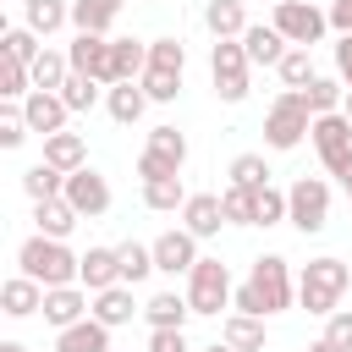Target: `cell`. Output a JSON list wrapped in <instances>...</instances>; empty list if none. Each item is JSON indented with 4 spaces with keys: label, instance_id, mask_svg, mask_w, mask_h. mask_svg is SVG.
Masks as SVG:
<instances>
[{
    "label": "cell",
    "instance_id": "cell-32",
    "mask_svg": "<svg viewBox=\"0 0 352 352\" xmlns=\"http://www.w3.org/2000/svg\"><path fill=\"white\" fill-rule=\"evenodd\" d=\"M110 44H116V82H138L148 72V44L138 38H110Z\"/></svg>",
    "mask_w": 352,
    "mask_h": 352
},
{
    "label": "cell",
    "instance_id": "cell-25",
    "mask_svg": "<svg viewBox=\"0 0 352 352\" xmlns=\"http://www.w3.org/2000/svg\"><path fill=\"white\" fill-rule=\"evenodd\" d=\"M220 341L226 346H236V352H264V319L258 314H226V324H220Z\"/></svg>",
    "mask_w": 352,
    "mask_h": 352
},
{
    "label": "cell",
    "instance_id": "cell-5",
    "mask_svg": "<svg viewBox=\"0 0 352 352\" xmlns=\"http://www.w3.org/2000/svg\"><path fill=\"white\" fill-rule=\"evenodd\" d=\"M308 126H314V110L302 104L297 88H286V94L270 104V116H264V143L286 154V148H297V143L308 138Z\"/></svg>",
    "mask_w": 352,
    "mask_h": 352
},
{
    "label": "cell",
    "instance_id": "cell-54",
    "mask_svg": "<svg viewBox=\"0 0 352 352\" xmlns=\"http://www.w3.org/2000/svg\"><path fill=\"white\" fill-rule=\"evenodd\" d=\"M204 352H236V346H226V341H214V346H204Z\"/></svg>",
    "mask_w": 352,
    "mask_h": 352
},
{
    "label": "cell",
    "instance_id": "cell-22",
    "mask_svg": "<svg viewBox=\"0 0 352 352\" xmlns=\"http://www.w3.org/2000/svg\"><path fill=\"white\" fill-rule=\"evenodd\" d=\"M148 104H154V99L143 94V82H110V94H104V110H110V121H121V126L143 121Z\"/></svg>",
    "mask_w": 352,
    "mask_h": 352
},
{
    "label": "cell",
    "instance_id": "cell-52",
    "mask_svg": "<svg viewBox=\"0 0 352 352\" xmlns=\"http://www.w3.org/2000/svg\"><path fill=\"white\" fill-rule=\"evenodd\" d=\"M302 352H336V346H330V341L319 336V341H314V346H302Z\"/></svg>",
    "mask_w": 352,
    "mask_h": 352
},
{
    "label": "cell",
    "instance_id": "cell-20",
    "mask_svg": "<svg viewBox=\"0 0 352 352\" xmlns=\"http://www.w3.org/2000/svg\"><path fill=\"white\" fill-rule=\"evenodd\" d=\"M132 314H143L138 302H132V286L126 280H116V286H104V292H94V319L99 324H132Z\"/></svg>",
    "mask_w": 352,
    "mask_h": 352
},
{
    "label": "cell",
    "instance_id": "cell-2",
    "mask_svg": "<svg viewBox=\"0 0 352 352\" xmlns=\"http://www.w3.org/2000/svg\"><path fill=\"white\" fill-rule=\"evenodd\" d=\"M346 280H352V270L341 264V258H308L302 264V275H297V302L308 308V314H319V319H330L336 308H341V292H346Z\"/></svg>",
    "mask_w": 352,
    "mask_h": 352
},
{
    "label": "cell",
    "instance_id": "cell-49",
    "mask_svg": "<svg viewBox=\"0 0 352 352\" xmlns=\"http://www.w3.org/2000/svg\"><path fill=\"white\" fill-rule=\"evenodd\" d=\"M336 72H341V82L352 88V33H341V38H336Z\"/></svg>",
    "mask_w": 352,
    "mask_h": 352
},
{
    "label": "cell",
    "instance_id": "cell-30",
    "mask_svg": "<svg viewBox=\"0 0 352 352\" xmlns=\"http://www.w3.org/2000/svg\"><path fill=\"white\" fill-rule=\"evenodd\" d=\"M22 192L38 204V198H60L66 192V170H55L50 160H38V165H28L22 170Z\"/></svg>",
    "mask_w": 352,
    "mask_h": 352
},
{
    "label": "cell",
    "instance_id": "cell-41",
    "mask_svg": "<svg viewBox=\"0 0 352 352\" xmlns=\"http://www.w3.org/2000/svg\"><path fill=\"white\" fill-rule=\"evenodd\" d=\"M148 66L154 72H182L187 66V44L182 38H154L148 44Z\"/></svg>",
    "mask_w": 352,
    "mask_h": 352
},
{
    "label": "cell",
    "instance_id": "cell-9",
    "mask_svg": "<svg viewBox=\"0 0 352 352\" xmlns=\"http://www.w3.org/2000/svg\"><path fill=\"white\" fill-rule=\"evenodd\" d=\"M248 280L258 286V297H264V308H270V314H286V308H292V297H297L292 264H286L280 253H264V258H253V275H248Z\"/></svg>",
    "mask_w": 352,
    "mask_h": 352
},
{
    "label": "cell",
    "instance_id": "cell-7",
    "mask_svg": "<svg viewBox=\"0 0 352 352\" xmlns=\"http://www.w3.org/2000/svg\"><path fill=\"white\" fill-rule=\"evenodd\" d=\"M270 22L286 33V44H302V50H314V44L324 38V28H330V11H319L314 0H280Z\"/></svg>",
    "mask_w": 352,
    "mask_h": 352
},
{
    "label": "cell",
    "instance_id": "cell-11",
    "mask_svg": "<svg viewBox=\"0 0 352 352\" xmlns=\"http://www.w3.org/2000/svg\"><path fill=\"white\" fill-rule=\"evenodd\" d=\"M60 198H66L82 220H99V214L110 209V182H104L94 165H82V170H72V176H66V192H60Z\"/></svg>",
    "mask_w": 352,
    "mask_h": 352
},
{
    "label": "cell",
    "instance_id": "cell-46",
    "mask_svg": "<svg viewBox=\"0 0 352 352\" xmlns=\"http://www.w3.org/2000/svg\"><path fill=\"white\" fill-rule=\"evenodd\" d=\"M28 132H33V126L22 121V110H6V116H0V148H22Z\"/></svg>",
    "mask_w": 352,
    "mask_h": 352
},
{
    "label": "cell",
    "instance_id": "cell-21",
    "mask_svg": "<svg viewBox=\"0 0 352 352\" xmlns=\"http://www.w3.org/2000/svg\"><path fill=\"white\" fill-rule=\"evenodd\" d=\"M187 314H192L187 292H154V297L143 302V319H148V330H182V324H187Z\"/></svg>",
    "mask_w": 352,
    "mask_h": 352
},
{
    "label": "cell",
    "instance_id": "cell-26",
    "mask_svg": "<svg viewBox=\"0 0 352 352\" xmlns=\"http://www.w3.org/2000/svg\"><path fill=\"white\" fill-rule=\"evenodd\" d=\"M88 292H104V286H116L121 280V258H116V248H88L82 253V275H77Z\"/></svg>",
    "mask_w": 352,
    "mask_h": 352
},
{
    "label": "cell",
    "instance_id": "cell-47",
    "mask_svg": "<svg viewBox=\"0 0 352 352\" xmlns=\"http://www.w3.org/2000/svg\"><path fill=\"white\" fill-rule=\"evenodd\" d=\"M231 308H236V314H258V319H270V308H264V297H258L253 280H242V286L231 292Z\"/></svg>",
    "mask_w": 352,
    "mask_h": 352
},
{
    "label": "cell",
    "instance_id": "cell-4",
    "mask_svg": "<svg viewBox=\"0 0 352 352\" xmlns=\"http://www.w3.org/2000/svg\"><path fill=\"white\" fill-rule=\"evenodd\" d=\"M248 72H253V60H248L242 38H214V50H209V77H214V94H220L226 104H242V99H248Z\"/></svg>",
    "mask_w": 352,
    "mask_h": 352
},
{
    "label": "cell",
    "instance_id": "cell-43",
    "mask_svg": "<svg viewBox=\"0 0 352 352\" xmlns=\"http://www.w3.org/2000/svg\"><path fill=\"white\" fill-rule=\"evenodd\" d=\"M220 204H226V226H253V187H226L220 192Z\"/></svg>",
    "mask_w": 352,
    "mask_h": 352
},
{
    "label": "cell",
    "instance_id": "cell-12",
    "mask_svg": "<svg viewBox=\"0 0 352 352\" xmlns=\"http://www.w3.org/2000/svg\"><path fill=\"white\" fill-rule=\"evenodd\" d=\"M148 248H154V270H160V275H187V270L198 264V236H192L187 226L160 231Z\"/></svg>",
    "mask_w": 352,
    "mask_h": 352
},
{
    "label": "cell",
    "instance_id": "cell-17",
    "mask_svg": "<svg viewBox=\"0 0 352 352\" xmlns=\"http://www.w3.org/2000/svg\"><path fill=\"white\" fill-rule=\"evenodd\" d=\"M242 50H248V60H253V66H280V55H286L292 44H286V33H280L275 22H248Z\"/></svg>",
    "mask_w": 352,
    "mask_h": 352
},
{
    "label": "cell",
    "instance_id": "cell-28",
    "mask_svg": "<svg viewBox=\"0 0 352 352\" xmlns=\"http://www.w3.org/2000/svg\"><path fill=\"white\" fill-rule=\"evenodd\" d=\"M66 22H72V0H28L22 6V28H33L38 38H50Z\"/></svg>",
    "mask_w": 352,
    "mask_h": 352
},
{
    "label": "cell",
    "instance_id": "cell-13",
    "mask_svg": "<svg viewBox=\"0 0 352 352\" xmlns=\"http://www.w3.org/2000/svg\"><path fill=\"white\" fill-rule=\"evenodd\" d=\"M66 116H72V104H66L55 88H33V94L22 99V121H28L38 138H50V132H66Z\"/></svg>",
    "mask_w": 352,
    "mask_h": 352
},
{
    "label": "cell",
    "instance_id": "cell-33",
    "mask_svg": "<svg viewBox=\"0 0 352 352\" xmlns=\"http://www.w3.org/2000/svg\"><path fill=\"white\" fill-rule=\"evenodd\" d=\"M116 258H121V280H126V286H138V280L154 275V248H143V242H121Z\"/></svg>",
    "mask_w": 352,
    "mask_h": 352
},
{
    "label": "cell",
    "instance_id": "cell-45",
    "mask_svg": "<svg viewBox=\"0 0 352 352\" xmlns=\"http://www.w3.org/2000/svg\"><path fill=\"white\" fill-rule=\"evenodd\" d=\"M324 341H330L336 352H352V308H336V314L324 319Z\"/></svg>",
    "mask_w": 352,
    "mask_h": 352
},
{
    "label": "cell",
    "instance_id": "cell-10",
    "mask_svg": "<svg viewBox=\"0 0 352 352\" xmlns=\"http://www.w3.org/2000/svg\"><path fill=\"white\" fill-rule=\"evenodd\" d=\"M72 72H88L94 82H116V44H110V33H77L72 38Z\"/></svg>",
    "mask_w": 352,
    "mask_h": 352
},
{
    "label": "cell",
    "instance_id": "cell-38",
    "mask_svg": "<svg viewBox=\"0 0 352 352\" xmlns=\"http://www.w3.org/2000/svg\"><path fill=\"white\" fill-rule=\"evenodd\" d=\"M286 220V192L280 187H253V226H280Z\"/></svg>",
    "mask_w": 352,
    "mask_h": 352
},
{
    "label": "cell",
    "instance_id": "cell-53",
    "mask_svg": "<svg viewBox=\"0 0 352 352\" xmlns=\"http://www.w3.org/2000/svg\"><path fill=\"white\" fill-rule=\"evenodd\" d=\"M0 352H28V346L22 341H0Z\"/></svg>",
    "mask_w": 352,
    "mask_h": 352
},
{
    "label": "cell",
    "instance_id": "cell-18",
    "mask_svg": "<svg viewBox=\"0 0 352 352\" xmlns=\"http://www.w3.org/2000/svg\"><path fill=\"white\" fill-rule=\"evenodd\" d=\"M55 352H110V324H99L94 314L55 330Z\"/></svg>",
    "mask_w": 352,
    "mask_h": 352
},
{
    "label": "cell",
    "instance_id": "cell-44",
    "mask_svg": "<svg viewBox=\"0 0 352 352\" xmlns=\"http://www.w3.org/2000/svg\"><path fill=\"white\" fill-rule=\"evenodd\" d=\"M231 182H236V187H264V182H270L264 154H236V160H231Z\"/></svg>",
    "mask_w": 352,
    "mask_h": 352
},
{
    "label": "cell",
    "instance_id": "cell-19",
    "mask_svg": "<svg viewBox=\"0 0 352 352\" xmlns=\"http://www.w3.org/2000/svg\"><path fill=\"white\" fill-rule=\"evenodd\" d=\"M187 198H192V192L182 187V170H165V176H143V204H148L154 214H176Z\"/></svg>",
    "mask_w": 352,
    "mask_h": 352
},
{
    "label": "cell",
    "instance_id": "cell-50",
    "mask_svg": "<svg viewBox=\"0 0 352 352\" xmlns=\"http://www.w3.org/2000/svg\"><path fill=\"white\" fill-rule=\"evenodd\" d=\"M330 28L336 33H352V0H330Z\"/></svg>",
    "mask_w": 352,
    "mask_h": 352
},
{
    "label": "cell",
    "instance_id": "cell-56",
    "mask_svg": "<svg viewBox=\"0 0 352 352\" xmlns=\"http://www.w3.org/2000/svg\"><path fill=\"white\" fill-rule=\"evenodd\" d=\"M148 6H160V0H148Z\"/></svg>",
    "mask_w": 352,
    "mask_h": 352
},
{
    "label": "cell",
    "instance_id": "cell-15",
    "mask_svg": "<svg viewBox=\"0 0 352 352\" xmlns=\"http://www.w3.org/2000/svg\"><path fill=\"white\" fill-rule=\"evenodd\" d=\"M182 226L204 242V236H220V226H226V204H220V192H192L187 204H182Z\"/></svg>",
    "mask_w": 352,
    "mask_h": 352
},
{
    "label": "cell",
    "instance_id": "cell-16",
    "mask_svg": "<svg viewBox=\"0 0 352 352\" xmlns=\"http://www.w3.org/2000/svg\"><path fill=\"white\" fill-rule=\"evenodd\" d=\"M0 308H6V319H33V314H44V286L16 270V275L0 286Z\"/></svg>",
    "mask_w": 352,
    "mask_h": 352
},
{
    "label": "cell",
    "instance_id": "cell-39",
    "mask_svg": "<svg viewBox=\"0 0 352 352\" xmlns=\"http://www.w3.org/2000/svg\"><path fill=\"white\" fill-rule=\"evenodd\" d=\"M28 94H33V66H22V60L6 55V66H0V99H28Z\"/></svg>",
    "mask_w": 352,
    "mask_h": 352
},
{
    "label": "cell",
    "instance_id": "cell-8",
    "mask_svg": "<svg viewBox=\"0 0 352 352\" xmlns=\"http://www.w3.org/2000/svg\"><path fill=\"white\" fill-rule=\"evenodd\" d=\"M308 138H314V148H319V160H324V170H330V176H341V170H346V160H352V121H346V110H330V116H314V126H308Z\"/></svg>",
    "mask_w": 352,
    "mask_h": 352
},
{
    "label": "cell",
    "instance_id": "cell-24",
    "mask_svg": "<svg viewBox=\"0 0 352 352\" xmlns=\"http://www.w3.org/2000/svg\"><path fill=\"white\" fill-rule=\"evenodd\" d=\"M77 220H82V214H77L66 198H38V204H33V226H38L44 236H60V242H66V236L77 231Z\"/></svg>",
    "mask_w": 352,
    "mask_h": 352
},
{
    "label": "cell",
    "instance_id": "cell-3",
    "mask_svg": "<svg viewBox=\"0 0 352 352\" xmlns=\"http://www.w3.org/2000/svg\"><path fill=\"white\" fill-rule=\"evenodd\" d=\"M286 220H292L302 236L324 231V226H330V182H324V176H297V182L286 187Z\"/></svg>",
    "mask_w": 352,
    "mask_h": 352
},
{
    "label": "cell",
    "instance_id": "cell-40",
    "mask_svg": "<svg viewBox=\"0 0 352 352\" xmlns=\"http://www.w3.org/2000/svg\"><path fill=\"white\" fill-rule=\"evenodd\" d=\"M0 44H6V55H11V60H22V66H33V60L44 55L33 28H6V38H0Z\"/></svg>",
    "mask_w": 352,
    "mask_h": 352
},
{
    "label": "cell",
    "instance_id": "cell-55",
    "mask_svg": "<svg viewBox=\"0 0 352 352\" xmlns=\"http://www.w3.org/2000/svg\"><path fill=\"white\" fill-rule=\"evenodd\" d=\"M341 110H346V121H352V88H346V104H341Z\"/></svg>",
    "mask_w": 352,
    "mask_h": 352
},
{
    "label": "cell",
    "instance_id": "cell-27",
    "mask_svg": "<svg viewBox=\"0 0 352 352\" xmlns=\"http://www.w3.org/2000/svg\"><path fill=\"white\" fill-rule=\"evenodd\" d=\"M204 28H209L214 38H242V33H248L242 0H209V6H204Z\"/></svg>",
    "mask_w": 352,
    "mask_h": 352
},
{
    "label": "cell",
    "instance_id": "cell-42",
    "mask_svg": "<svg viewBox=\"0 0 352 352\" xmlns=\"http://www.w3.org/2000/svg\"><path fill=\"white\" fill-rule=\"evenodd\" d=\"M138 82H143V94H148L154 104H170V99L182 94V72H154V66H148Z\"/></svg>",
    "mask_w": 352,
    "mask_h": 352
},
{
    "label": "cell",
    "instance_id": "cell-51",
    "mask_svg": "<svg viewBox=\"0 0 352 352\" xmlns=\"http://www.w3.org/2000/svg\"><path fill=\"white\" fill-rule=\"evenodd\" d=\"M341 187H346V198H352V160H346V170H341Z\"/></svg>",
    "mask_w": 352,
    "mask_h": 352
},
{
    "label": "cell",
    "instance_id": "cell-57",
    "mask_svg": "<svg viewBox=\"0 0 352 352\" xmlns=\"http://www.w3.org/2000/svg\"><path fill=\"white\" fill-rule=\"evenodd\" d=\"M270 6H280V0H270Z\"/></svg>",
    "mask_w": 352,
    "mask_h": 352
},
{
    "label": "cell",
    "instance_id": "cell-1",
    "mask_svg": "<svg viewBox=\"0 0 352 352\" xmlns=\"http://www.w3.org/2000/svg\"><path fill=\"white\" fill-rule=\"evenodd\" d=\"M16 270L33 275L44 292H50V286H77V275H82V253H72L60 236L33 231V236L16 248Z\"/></svg>",
    "mask_w": 352,
    "mask_h": 352
},
{
    "label": "cell",
    "instance_id": "cell-36",
    "mask_svg": "<svg viewBox=\"0 0 352 352\" xmlns=\"http://www.w3.org/2000/svg\"><path fill=\"white\" fill-rule=\"evenodd\" d=\"M99 88H104V82H94L88 72H72V77H66V82H60L55 94H60V99H66L72 110H94V104H99Z\"/></svg>",
    "mask_w": 352,
    "mask_h": 352
},
{
    "label": "cell",
    "instance_id": "cell-6",
    "mask_svg": "<svg viewBox=\"0 0 352 352\" xmlns=\"http://www.w3.org/2000/svg\"><path fill=\"white\" fill-rule=\"evenodd\" d=\"M231 270L220 264V258H198L192 270H187V302H192V314H220V308H231Z\"/></svg>",
    "mask_w": 352,
    "mask_h": 352
},
{
    "label": "cell",
    "instance_id": "cell-14",
    "mask_svg": "<svg viewBox=\"0 0 352 352\" xmlns=\"http://www.w3.org/2000/svg\"><path fill=\"white\" fill-rule=\"evenodd\" d=\"M88 314H94V292L88 286H50L44 292V324L66 330V324H77Z\"/></svg>",
    "mask_w": 352,
    "mask_h": 352
},
{
    "label": "cell",
    "instance_id": "cell-31",
    "mask_svg": "<svg viewBox=\"0 0 352 352\" xmlns=\"http://www.w3.org/2000/svg\"><path fill=\"white\" fill-rule=\"evenodd\" d=\"M297 94H302V104H308L314 116H330V110L346 104V82H336V77H314V82L297 88Z\"/></svg>",
    "mask_w": 352,
    "mask_h": 352
},
{
    "label": "cell",
    "instance_id": "cell-29",
    "mask_svg": "<svg viewBox=\"0 0 352 352\" xmlns=\"http://www.w3.org/2000/svg\"><path fill=\"white\" fill-rule=\"evenodd\" d=\"M121 6L126 0H72V22H77V33H110Z\"/></svg>",
    "mask_w": 352,
    "mask_h": 352
},
{
    "label": "cell",
    "instance_id": "cell-37",
    "mask_svg": "<svg viewBox=\"0 0 352 352\" xmlns=\"http://www.w3.org/2000/svg\"><path fill=\"white\" fill-rule=\"evenodd\" d=\"M148 154H160L165 165L182 170V165H187V138H182L176 126H154V132H148Z\"/></svg>",
    "mask_w": 352,
    "mask_h": 352
},
{
    "label": "cell",
    "instance_id": "cell-35",
    "mask_svg": "<svg viewBox=\"0 0 352 352\" xmlns=\"http://www.w3.org/2000/svg\"><path fill=\"white\" fill-rule=\"evenodd\" d=\"M72 77V55H60V50H44L38 60H33V88H60Z\"/></svg>",
    "mask_w": 352,
    "mask_h": 352
},
{
    "label": "cell",
    "instance_id": "cell-23",
    "mask_svg": "<svg viewBox=\"0 0 352 352\" xmlns=\"http://www.w3.org/2000/svg\"><path fill=\"white\" fill-rule=\"evenodd\" d=\"M44 160L55 165V170H82L88 165V143H82V132H50L44 138Z\"/></svg>",
    "mask_w": 352,
    "mask_h": 352
},
{
    "label": "cell",
    "instance_id": "cell-34",
    "mask_svg": "<svg viewBox=\"0 0 352 352\" xmlns=\"http://www.w3.org/2000/svg\"><path fill=\"white\" fill-rule=\"evenodd\" d=\"M275 72H280V82H286V88H308V82L319 77V72H314V55H308L302 44H292V50L280 55V66H275Z\"/></svg>",
    "mask_w": 352,
    "mask_h": 352
},
{
    "label": "cell",
    "instance_id": "cell-48",
    "mask_svg": "<svg viewBox=\"0 0 352 352\" xmlns=\"http://www.w3.org/2000/svg\"><path fill=\"white\" fill-rule=\"evenodd\" d=\"M148 352H187L182 330H148Z\"/></svg>",
    "mask_w": 352,
    "mask_h": 352
}]
</instances>
